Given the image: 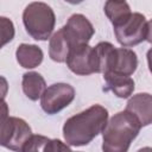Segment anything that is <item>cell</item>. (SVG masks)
<instances>
[{
	"label": "cell",
	"mask_w": 152,
	"mask_h": 152,
	"mask_svg": "<svg viewBox=\"0 0 152 152\" xmlns=\"http://www.w3.org/2000/svg\"><path fill=\"white\" fill-rule=\"evenodd\" d=\"M103 78L107 84V89L112 90L118 97L126 99L131 96L134 90V81L128 75L107 71L103 72Z\"/></svg>",
	"instance_id": "11"
},
{
	"label": "cell",
	"mask_w": 152,
	"mask_h": 152,
	"mask_svg": "<svg viewBox=\"0 0 152 152\" xmlns=\"http://www.w3.org/2000/svg\"><path fill=\"white\" fill-rule=\"evenodd\" d=\"M15 57L20 66L25 69H33L43 62L44 53L42 49L34 44H20L17 48Z\"/></svg>",
	"instance_id": "12"
},
{
	"label": "cell",
	"mask_w": 152,
	"mask_h": 152,
	"mask_svg": "<svg viewBox=\"0 0 152 152\" xmlns=\"http://www.w3.org/2000/svg\"><path fill=\"white\" fill-rule=\"evenodd\" d=\"M147 20L141 13H132L131 17L121 25L113 26L116 40L122 46H134L146 40L147 37Z\"/></svg>",
	"instance_id": "5"
},
{
	"label": "cell",
	"mask_w": 152,
	"mask_h": 152,
	"mask_svg": "<svg viewBox=\"0 0 152 152\" xmlns=\"http://www.w3.org/2000/svg\"><path fill=\"white\" fill-rule=\"evenodd\" d=\"M147 64H148V69H150V71H151V74H152V48L147 51Z\"/></svg>",
	"instance_id": "20"
},
{
	"label": "cell",
	"mask_w": 152,
	"mask_h": 152,
	"mask_svg": "<svg viewBox=\"0 0 152 152\" xmlns=\"http://www.w3.org/2000/svg\"><path fill=\"white\" fill-rule=\"evenodd\" d=\"M1 27H2L1 28V34H2L1 45L4 46L7 42L12 40L14 36V27H13V23L5 17H1Z\"/></svg>",
	"instance_id": "17"
},
{
	"label": "cell",
	"mask_w": 152,
	"mask_h": 152,
	"mask_svg": "<svg viewBox=\"0 0 152 152\" xmlns=\"http://www.w3.org/2000/svg\"><path fill=\"white\" fill-rule=\"evenodd\" d=\"M141 125L127 109L114 114L102 131V150L106 152H126L137 138Z\"/></svg>",
	"instance_id": "2"
},
{
	"label": "cell",
	"mask_w": 152,
	"mask_h": 152,
	"mask_svg": "<svg viewBox=\"0 0 152 152\" xmlns=\"http://www.w3.org/2000/svg\"><path fill=\"white\" fill-rule=\"evenodd\" d=\"M32 131L28 124L15 116L7 115V104L2 102V115H1V146L13 150L23 151L25 144L31 138Z\"/></svg>",
	"instance_id": "4"
},
{
	"label": "cell",
	"mask_w": 152,
	"mask_h": 152,
	"mask_svg": "<svg viewBox=\"0 0 152 152\" xmlns=\"http://www.w3.org/2000/svg\"><path fill=\"white\" fill-rule=\"evenodd\" d=\"M23 23L27 33L33 39L46 40L55 28V12L48 4L34 1L25 7Z\"/></svg>",
	"instance_id": "3"
},
{
	"label": "cell",
	"mask_w": 152,
	"mask_h": 152,
	"mask_svg": "<svg viewBox=\"0 0 152 152\" xmlns=\"http://www.w3.org/2000/svg\"><path fill=\"white\" fill-rule=\"evenodd\" d=\"M65 1L69 4H72V5H77V4H81L83 0H65Z\"/></svg>",
	"instance_id": "21"
},
{
	"label": "cell",
	"mask_w": 152,
	"mask_h": 152,
	"mask_svg": "<svg viewBox=\"0 0 152 152\" xmlns=\"http://www.w3.org/2000/svg\"><path fill=\"white\" fill-rule=\"evenodd\" d=\"M146 40L152 44V20H150L147 23V37H146Z\"/></svg>",
	"instance_id": "19"
},
{
	"label": "cell",
	"mask_w": 152,
	"mask_h": 152,
	"mask_svg": "<svg viewBox=\"0 0 152 152\" xmlns=\"http://www.w3.org/2000/svg\"><path fill=\"white\" fill-rule=\"evenodd\" d=\"M108 122V110L101 104H93L69 118L63 126V137L70 146H83L102 133Z\"/></svg>",
	"instance_id": "1"
},
{
	"label": "cell",
	"mask_w": 152,
	"mask_h": 152,
	"mask_svg": "<svg viewBox=\"0 0 152 152\" xmlns=\"http://www.w3.org/2000/svg\"><path fill=\"white\" fill-rule=\"evenodd\" d=\"M75 97V89L68 83H55L45 89L40 97L43 110L50 115L68 107Z\"/></svg>",
	"instance_id": "6"
},
{
	"label": "cell",
	"mask_w": 152,
	"mask_h": 152,
	"mask_svg": "<svg viewBox=\"0 0 152 152\" xmlns=\"http://www.w3.org/2000/svg\"><path fill=\"white\" fill-rule=\"evenodd\" d=\"M70 49L71 46L64 34L63 27L51 36L50 44H49V56L52 61L58 63L65 62L70 52Z\"/></svg>",
	"instance_id": "13"
},
{
	"label": "cell",
	"mask_w": 152,
	"mask_h": 152,
	"mask_svg": "<svg viewBox=\"0 0 152 152\" xmlns=\"http://www.w3.org/2000/svg\"><path fill=\"white\" fill-rule=\"evenodd\" d=\"M50 139L44 137V135H31V138L27 140V142L25 144L23 151L27 152V151H45L48 144H49Z\"/></svg>",
	"instance_id": "16"
},
{
	"label": "cell",
	"mask_w": 152,
	"mask_h": 152,
	"mask_svg": "<svg viewBox=\"0 0 152 152\" xmlns=\"http://www.w3.org/2000/svg\"><path fill=\"white\" fill-rule=\"evenodd\" d=\"M137 66L138 58L133 50L127 48H114L107 71H114L131 76L137 70Z\"/></svg>",
	"instance_id": "9"
},
{
	"label": "cell",
	"mask_w": 152,
	"mask_h": 152,
	"mask_svg": "<svg viewBox=\"0 0 152 152\" xmlns=\"http://www.w3.org/2000/svg\"><path fill=\"white\" fill-rule=\"evenodd\" d=\"M45 151H50V152H55V151H70V145L68 144H63L61 140L58 139H50Z\"/></svg>",
	"instance_id": "18"
},
{
	"label": "cell",
	"mask_w": 152,
	"mask_h": 152,
	"mask_svg": "<svg viewBox=\"0 0 152 152\" xmlns=\"http://www.w3.org/2000/svg\"><path fill=\"white\" fill-rule=\"evenodd\" d=\"M104 13L113 26L124 24L132 14L129 5L125 0H107L104 4Z\"/></svg>",
	"instance_id": "15"
},
{
	"label": "cell",
	"mask_w": 152,
	"mask_h": 152,
	"mask_svg": "<svg viewBox=\"0 0 152 152\" xmlns=\"http://www.w3.org/2000/svg\"><path fill=\"white\" fill-rule=\"evenodd\" d=\"M64 34L71 48L88 44L95 30L83 14H72L63 26ZM71 50V49H70Z\"/></svg>",
	"instance_id": "8"
},
{
	"label": "cell",
	"mask_w": 152,
	"mask_h": 152,
	"mask_svg": "<svg viewBox=\"0 0 152 152\" xmlns=\"http://www.w3.org/2000/svg\"><path fill=\"white\" fill-rule=\"evenodd\" d=\"M21 84H23L24 94L32 101H36L39 97H42L43 93L46 89V83L44 77L36 71L25 72L23 75Z\"/></svg>",
	"instance_id": "14"
},
{
	"label": "cell",
	"mask_w": 152,
	"mask_h": 152,
	"mask_svg": "<svg viewBox=\"0 0 152 152\" xmlns=\"http://www.w3.org/2000/svg\"><path fill=\"white\" fill-rule=\"evenodd\" d=\"M126 109L137 116L141 127L152 124V95L147 93L133 95L128 100Z\"/></svg>",
	"instance_id": "10"
},
{
	"label": "cell",
	"mask_w": 152,
	"mask_h": 152,
	"mask_svg": "<svg viewBox=\"0 0 152 152\" xmlns=\"http://www.w3.org/2000/svg\"><path fill=\"white\" fill-rule=\"evenodd\" d=\"M65 62L68 68L76 75L86 76L99 72L95 48L89 46L88 44L71 48Z\"/></svg>",
	"instance_id": "7"
}]
</instances>
